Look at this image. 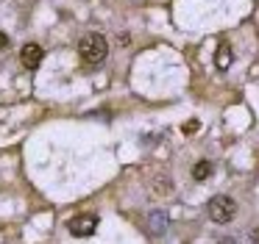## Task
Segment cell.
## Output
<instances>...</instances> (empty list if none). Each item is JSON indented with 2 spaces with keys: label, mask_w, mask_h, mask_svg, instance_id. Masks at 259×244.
<instances>
[{
  "label": "cell",
  "mask_w": 259,
  "mask_h": 244,
  "mask_svg": "<svg viewBox=\"0 0 259 244\" xmlns=\"http://www.w3.org/2000/svg\"><path fill=\"white\" fill-rule=\"evenodd\" d=\"M78 55L87 67H101L109 55V42L101 33H87L78 42Z\"/></svg>",
  "instance_id": "obj_1"
},
{
  "label": "cell",
  "mask_w": 259,
  "mask_h": 244,
  "mask_svg": "<svg viewBox=\"0 0 259 244\" xmlns=\"http://www.w3.org/2000/svg\"><path fill=\"white\" fill-rule=\"evenodd\" d=\"M234 214H237V203L229 194H214V197L209 200V216H212V222L229 225V222L234 219Z\"/></svg>",
  "instance_id": "obj_2"
},
{
  "label": "cell",
  "mask_w": 259,
  "mask_h": 244,
  "mask_svg": "<svg viewBox=\"0 0 259 244\" xmlns=\"http://www.w3.org/2000/svg\"><path fill=\"white\" fill-rule=\"evenodd\" d=\"M67 227H70L73 236L87 238V236H92L95 227H98V214H78V216H73V219L67 222Z\"/></svg>",
  "instance_id": "obj_3"
},
{
  "label": "cell",
  "mask_w": 259,
  "mask_h": 244,
  "mask_svg": "<svg viewBox=\"0 0 259 244\" xmlns=\"http://www.w3.org/2000/svg\"><path fill=\"white\" fill-rule=\"evenodd\" d=\"M42 58H45V50H42L36 42L23 44V50H20V61H23L25 70H36V67L42 64Z\"/></svg>",
  "instance_id": "obj_4"
},
{
  "label": "cell",
  "mask_w": 259,
  "mask_h": 244,
  "mask_svg": "<svg viewBox=\"0 0 259 244\" xmlns=\"http://www.w3.org/2000/svg\"><path fill=\"white\" fill-rule=\"evenodd\" d=\"M148 230H151L153 236H164V230H167V214H164V211H153V214L148 216Z\"/></svg>",
  "instance_id": "obj_5"
},
{
  "label": "cell",
  "mask_w": 259,
  "mask_h": 244,
  "mask_svg": "<svg viewBox=\"0 0 259 244\" xmlns=\"http://www.w3.org/2000/svg\"><path fill=\"white\" fill-rule=\"evenodd\" d=\"M212 172H214V166H212V161H206V158H203V161H198V164H195V166H192V180H198V183H203V180H206V177H209V175H212Z\"/></svg>",
  "instance_id": "obj_6"
},
{
  "label": "cell",
  "mask_w": 259,
  "mask_h": 244,
  "mask_svg": "<svg viewBox=\"0 0 259 244\" xmlns=\"http://www.w3.org/2000/svg\"><path fill=\"white\" fill-rule=\"evenodd\" d=\"M153 189H156V194L167 197V194H173V180H170L167 175H162V172H156V175H153Z\"/></svg>",
  "instance_id": "obj_7"
},
{
  "label": "cell",
  "mask_w": 259,
  "mask_h": 244,
  "mask_svg": "<svg viewBox=\"0 0 259 244\" xmlns=\"http://www.w3.org/2000/svg\"><path fill=\"white\" fill-rule=\"evenodd\" d=\"M214 64H218V70H229V67H231V44H229V42H223V44L218 47Z\"/></svg>",
  "instance_id": "obj_8"
},
{
  "label": "cell",
  "mask_w": 259,
  "mask_h": 244,
  "mask_svg": "<svg viewBox=\"0 0 259 244\" xmlns=\"http://www.w3.org/2000/svg\"><path fill=\"white\" fill-rule=\"evenodd\" d=\"M198 128H201V122H198V119H190V122L184 125V133H195Z\"/></svg>",
  "instance_id": "obj_9"
},
{
  "label": "cell",
  "mask_w": 259,
  "mask_h": 244,
  "mask_svg": "<svg viewBox=\"0 0 259 244\" xmlns=\"http://www.w3.org/2000/svg\"><path fill=\"white\" fill-rule=\"evenodd\" d=\"M251 241L259 244V227H253V230H251Z\"/></svg>",
  "instance_id": "obj_10"
},
{
  "label": "cell",
  "mask_w": 259,
  "mask_h": 244,
  "mask_svg": "<svg viewBox=\"0 0 259 244\" xmlns=\"http://www.w3.org/2000/svg\"><path fill=\"white\" fill-rule=\"evenodd\" d=\"M6 44H9V36H6V33H0V50L6 47Z\"/></svg>",
  "instance_id": "obj_11"
},
{
  "label": "cell",
  "mask_w": 259,
  "mask_h": 244,
  "mask_svg": "<svg viewBox=\"0 0 259 244\" xmlns=\"http://www.w3.org/2000/svg\"><path fill=\"white\" fill-rule=\"evenodd\" d=\"M223 244H234V241H223Z\"/></svg>",
  "instance_id": "obj_12"
}]
</instances>
